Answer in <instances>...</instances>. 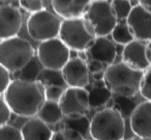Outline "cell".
Returning <instances> with one entry per match:
<instances>
[{
  "label": "cell",
  "mask_w": 151,
  "mask_h": 140,
  "mask_svg": "<svg viewBox=\"0 0 151 140\" xmlns=\"http://www.w3.org/2000/svg\"><path fill=\"white\" fill-rule=\"evenodd\" d=\"M46 88L47 85L40 80L15 79L2 98L16 115L31 117L38 114L46 103Z\"/></svg>",
  "instance_id": "1"
},
{
  "label": "cell",
  "mask_w": 151,
  "mask_h": 140,
  "mask_svg": "<svg viewBox=\"0 0 151 140\" xmlns=\"http://www.w3.org/2000/svg\"><path fill=\"white\" fill-rule=\"evenodd\" d=\"M143 76L144 72L137 71L124 62H118L106 70L103 81L112 94L129 99L140 92Z\"/></svg>",
  "instance_id": "2"
},
{
  "label": "cell",
  "mask_w": 151,
  "mask_h": 140,
  "mask_svg": "<svg viewBox=\"0 0 151 140\" xmlns=\"http://www.w3.org/2000/svg\"><path fill=\"white\" fill-rule=\"evenodd\" d=\"M125 118L116 109H103L90 121V136L93 140H123Z\"/></svg>",
  "instance_id": "3"
},
{
  "label": "cell",
  "mask_w": 151,
  "mask_h": 140,
  "mask_svg": "<svg viewBox=\"0 0 151 140\" xmlns=\"http://www.w3.org/2000/svg\"><path fill=\"white\" fill-rule=\"evenodd\" d=\"M34 57V49L27 40L20 36L1 41L0 65L9 72L24 70Z\"/></svg>",
  "instance_id": "4"
},
{
  "label": "cell",
  "mask_w": 151,
  "mask_h": 140,
  "mask_svg": "<svg viewBox=\"0 0 151 140\" xmlns=\"http://www.w3.org/2000/svg\"><path fill=\"white\" fill-rule=\"evenodd\" d=\"M84 20L95 38H107L118 23L109 1H91Z\"/></svg>",
  "instance_id": "5"
},
{
  "label": "cell",
  "mask_w": 151,
  "mask_h": 140,
  "mask_svg": "<svg viewBox=\"0 0 151 140\" xmlns=\"http://www.w3.org/2000/svg\"><path fill=\"white\" fill-rule=\"evenodd\" d=\"M59 38L68 47L69 50L82 53L91 46L96 38L88 29L84 18H80L63 20Z\"/></svg>",
  "instance_id": "6"
},
{
  "label": "cell",
  "mask_w": 151,
  "mask_h": 140,
  "mask_svg": "<svg viewBox=\"0 0 151 140\" xmlns=\"http://www.w3.org/2000/svg\"><path fill=\"white\" fill-rule=\"evenodd\" d=\"M117 56L116 45L108 38H96L91 46L84 52L89 72L96 75L105 71L112 65Z\"/></svg>",
  "instance_id": "7"
},
{
  "label": "cell",
  "mask_w": 151,
  "mask_h": 140,
  "mask_svg": "<svg viewBox=\"0 0 151 140\" xmlns=\"http://www.w3.org/2000/svg\"><path fill=\"white\" fill-rule=\"evenodd\" d=\"M62 21L51 12L44 9L40 13L30 15L27 20V31L37 42H47L59 38Z\"/></svg>",
  "instance_id": "8"
},
{
  "label": "cell",
  "mask_w": 151,
  "mask_h": 140,
  "mask_svg": "<svg viewBox=\"0 0 151 140\" xmlns=\"http://www.w3.org/2000/svg\"><path fill=\"white\" fill-rule=\"evenodd\" d=\"M40 65L49 71H62L70 59V50L59 38L42 42L37 48Z\"/></svg>",
  "instance_id": "9"
},
{
  "label": "cell",
  "mask_w": 151,
  "mask_h": 140,
  "mask_svg": "<svg viewBox=\"0 0 151 140\" xmlns=\"http://www.w3.org/2000/svg\"><path fill=\"white\" fill-rule=\"evenodd\" d=\"M59 105L67 118L83 116L90 108L89 91L85 88L67 87L64 89Z\"/></svg>",
  "instance_id": "10"
},
{
  "label": "cell",
  "mask_w": 151,
  "mask_h": 140,
  "mask_svg": "<svg viewBox=\"0 0 151 140\" xmlns=\"http://www.w3.org/2000/svg\"><path fill=\"white\" fill-rule=\"evenodd\" d=\"M20 3H4L0 7V38L1 41L18 36L22 27Z\"/></svg>",
  "instance_id": "11"
},
{
  "label": "cell",
  "mask_w": 151,
  "mask_h": 140,
  "mask_svg": "<svg viewBox=\"0 0 151 140\" xmlns=\"http://www.w3.org/2000/svg\"><path fill=\"white\" fill-rule=\"evenodd\" d=\"M61 75L68 87L85 88L89 84L90 72L87 63L81 57H73L61 71Z\"/></svg>",
  "instance_id": "12"
},
{
  "label": "cell",
  "mask_w": 151,
  "mask_h": 140,
  "mask_svg": "<svg viewBox=\"0 0 151 140\" xmlns=\"http://www.w3.org/2000/svg\"><path fill=\"white\" fill-rule=\"evenodd\" d=\"M126 23L134 40L148 43L151 41V14L140 3L132 9Z\"/></svg>",
  "instance_id": "13"
},
{
  "label": "cell",
  "mask_w": 151,
  "mask_h": 140,
  "mask_svg": "<svg viewBox=\"0 0 151 140\" xmlns=\"http://www.w3.org/2000/svg\"><path fill=\"white\" fill-rule=\"evenodd\" d=\"M132 133L141 139L151 140V102L145 101L137 105L129 117Z\"/></svg>",
  "instance_id": "14"
},
{
  "label": "cell",
  "mask_w": 151,
  "mask_h": 140,
  "mask_svg": "<svg viewBox=\"0 0 151 140\" xmlns=\"http://www.w3.org/2000/svg\"><path fill=\"white\" fill-rule=\"evenodd\" d=\"M122 62L137 71L146 72L151 67L147 57V45L140 41H132L122 50Z\"/></svg>",
  "instance_id": "15"
},
{
  "label": "cell",
  "mask_w": 151,
  "mask_h": 140,
  "mask_svg": "<svg viewBox=\"0 0 151 140\" xmlns=\"http://www.w3.org/2000/svg\"><path fill=\"white\" fill-rule=\"evenodd\" d=\"M90 4L91 1H88V0H77V1L56 0V1L51 2L54 12L59 17L63 18V20L84 18Z\"/></svg>",
  "instance_id": "16"
},
{
  "label": "cell",
  "mask_w": 151,
  "mask_h": 140,
  "mask_svg": "<svg viewBox=\"0 0 151 140\" xmlns=\"http://www.w3.org/2000/svg\"><path fill=\"white\" fill-rule=\"evenodd\" d=\"M21 132L24 140H51L54 134L50 125L38 117L26 121L22 125Z\"/></svg>",
  "instance_id": "17"
},
{
  "label": "cell",
  "mask_w": 151,
  "mask_h": 140,
  "mask_svg": "<svg viewBox=\"0 0 151 140\" xmlns=\"http://www.w3.org/2000/svg\"><path fill=\"white\" fill-rule=\"evenodd\" d=\"M37 116L48 125H55L62 119L64 114L58 102L46 101V103L40 108Z\"/></svg>",
  "instance_id": "18"
},
{
  "label": "cell",
  "mask_w": 151,
  "mask_h": 140,
  "mask_svg": "<svg viewBox=\"0 0 151 140\" xmlns=\"http://www.w3.org/2000/svg\"><path fill=\"white\" fill-rule=\"evenodd\" d=\"M110 99H112V92L106 86L105 82L95 84L89 91V103L90 108H99L106 106Z\"/></svg>",
  "instance_id": "19"
},
{
  "label": "cell",
  "mask_w": 151,
  "mask_h": 140,
  "mask_svg": "<svg viewBox=\"0 0 151 140\" xmlns=\"http://www.w3.org/2000/svg\"><path fill=\"white\" fill-rule=\"evenodd\" d=\"M113 41L118 45H123L126 46L132 41H134V38L132 36V31L129 29V26L125 22H118L117 25L115 26L114 30L111 33Z\"/></svg>",
  "instance_id": "20"
},
{
  "label": "cell",
  "mask_w": 151,
  "mask_h": 140,
  "mask_svg": "<svg viewBox=\"0 0 151 140\" xmlns=\"http://www.w3.org/2000/svg\"><path fill=\"white\" fill-rule=\"evenodd\" d=\"M111 9L117 21L118 20L122 21L128 19L134 7L132 5V1L118 0V1H111Z\"/></svg>",
  "instance_id": "21"
},
{
  "label": "cell",
  "mask_w": 151,
  "mask_h": 140,
  "mask_svg": "<svg viewBox=\"0 0 151 140\" xmlns=\"http://www.w3.org/2000/svg\"><path fill=\"white\" fill-rule=\"evenodd\" d=\"M65 128H70L76 131H78L85 137V134H90V121L85 116L73 117V118H67L64 123Z\"/></svg>",
  "instance_id": "22"
},
{
  "label": "cell",
  "mask_w": 151,
  "mask_h": 140,
  "mask_svg": "<svg viewBox=\"0 0 151 140\" xmlns=\"http://www.w3.org/2000/svg\"><path fill=\"white\" fill-rule=\"evenodd\" d=\"M51 140H86V138L76 130L70 128H63L54 132Z\"/></svg>",
  "instance_id": "23"
},
{
  "label": "cell",
  "mask_w": 151,
  "mask_h": 140,
  "mask_svg": "<svg viewBox=\"0 0 151 140\" xmlns=\"http://www.w3.org/2000/svg\"><path fill=\"white\" fill-rule=\"evenodd\" d=\"M0 140H24L21 130L14 125H5L0 128Z\"/></svg>",
  "instance_id": "24"
},
{
  "label": "cell",
  "mask_w": 151,
  "mask_h": 140,
  "mask_svg": "<svg viewBox=\"0 0 151 140\" xmlns=\"http://www.w3.org/2000/svg\"><path fill=\"white\" fill-rule=\"evenodd\" d=\"M128 98H123V96H120V99L118 101H116V106L115 109L118 110L122 114V116L125 118V117L129 116L132 114L134 108V103L130 102L129 100H127Z\"/></svg>",
  "instance_id": "25"
},
{
  "label": "cell",
  "mask_w": 151,
  "mask_h": 140,
  "mask_svg": "<svg viewBox=\"0 0 151 140\" xmlns=\"http://www.w3.org/2000/svg\"><path fill=\"white\" fill-rule=\"evenodd\" d=\"M20 7L26 11L27 13H30V15L40 13V12L44 11L45 5L42 1H38V0H21L19 1Z\"/></svg>",
  "instance_id": "26"
},
{
  "label": "cell",
  "mask_w": 151,
  "mask_h": 140,
  "mask_svg": "<svg viewBox=\"0 0 151 140\" xmlns=\"http://www.w3.org/2000/svg\"><path fill=\"white\" fill-rule=\"evenodd\" d=\"M140 94L144 99L151 102V69L144 72L140 86Z\"/></svg>",
  "instance_id": "27"
},
{
  "label": "cell",
  "mask_w": 151,
  "mask_h": 140,
  "mask_svg": "<svg viewBox=\"0 0 151 140\" xmlns=\"http://www.w3.org/2000/svg\"><path fill=\"white\" fill-rule=\"evenodd\" d=\"M63 92H64V89H63L61 86L54 85V84L47 85V88H46L47 101H53V102H58L59 103V101H60Z\"/></svg>",
  "instance_id": "28"
},
{
  "label": "cell",
  "mask_w": 151,
  "mask_h": 140,
  "mask_svg": "<svg viewBox=\"0 0 151 140\" xmlns=\"http://www.w3.org/2000/svg\"><path fill=\"white\" fill-rule=\"evenodd\" d=\"M12 113H13L12 109L9 108L4 99L1 96V104H0V123H1V125H9Z\"/></svg>",
  "instance_id": "29"
},
{
  "label": "cell",
  "mask_w": 151,
  "mask_h": 140,
  "mask_svg": "<svg viewBox=\"0 0 151 140\" xmlns=\"http://www.w3.org/2000/svg\"><path fill=\"white\" fill-rule=\"evenodd\" d=\"M9 73L11 72L0 65V91H1V94H3L6 91V89L9 87L11 83L13 82L11 80Z\"/></svg>",
  "instance_id": "30"
},
{
  "label": "cell",
  "mask_w": 151,
  "mask_h": 140,
  "mask_svg": "<svg viewBox=\"0 0 151 140\" xmlns=\"http://www.w3.org/2000/svg\"><path fill=\"white\" fill-rule=\"evenodd\" d=\"M140 4L146 9L147 12L151 14V0H143V1H140Z\"/></svg>",
  "instance_id": "31"
},
{
  "label": "cell",
  "mask_w": 151,
  "mask_h": 140,
  "mask_svg": "<svg viewBox=\"0 0 151 140\" xmlns=\"http://www.w3.org/2000/svg\"><path fill=\"white\" fill-rule=\"evenodd\" d=\"M115 106H116V101L112 98V99H110L109 102L106 104V109H115Z\"/></svg>",
  "instance_id": "32"
},
{
  "label": "cell",
  "mask_w": 151,
  "mask_h": 140,
  "mask_svg": "<svg viewBox=\"0 0 151 140\" xmlns=\"http://www.w3.org/2000/svg\"><path fill=\"white\" fill-rule=\"evenodd\" d=\"M147 57H148V60L151 65V41L147 44Z\"/></svg>",
  "instance_id": "33"
},
{
  "label": "cell",
  "mask_w": 151,
  "mask_h": 140,
  "mask_svg": "<svg viewBox=\"0 0 151 140\" xmlns=\"http://www.w3.org/2000/svg\"><path fill=\"white\" fill-rule=\"evenodd\" d=\"M126 140H138V139H134V138H129V139H126Z\"/></svg>",
  "instance_id": "34"
}]
</instances>
